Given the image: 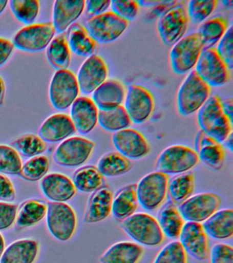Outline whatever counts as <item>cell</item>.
I'll list each match as a JSON object with an SVG mask.
<instances>
[{"label": "cell", "instance_id": "1", "mask_svg": "<svg viewBox=\"0 0 233 263\" xmlns=\"http://www.w3.org/2000/svg\"><path fill=\"white\" fill-rule=\"evenodd\" d=\"M222 98L210 96L198 110L197 120L200 129L222 143L232 133V123L224 114Z\"/></svg>", "mask_w": 233, "mask_h": 263}, {"label": "cell", "instance_id": "2", "mask_svg": "<svg viewBox=\"0 0 233 263\" xmlns=\"http://www.w3.org/2000/svg\"><path fill=\"white\" fill-rule=\"evenodd\" d=\"M120 228L141 246L155 248L164 240V234L156 218L146 213H135L124 219Z\"/></svg>", "mask_w": 233, "mask_h": 263}, {"label": "cell", "instance_id": "3", "mask_svg": "<svg viewBox=\"0 0 233 263\" xmlns=\"http://www.w3.org/2000/svg\"><path fill=\"white\" fill-rule=\"evenodd\" d=\"M210 96V87L192 70L180 86L177 108L180 114L187 117L197 112Z\"/></svg>", "mask_w": 233, "mask_h": 263}, {"label": "cell", "instance_id": "4", "mask_svg": "<svg viewBox=\"0 0 233 263\" xmlns=\"http://www.w3.org/2000/svg\"><path fill=\"white\" fill-rule=\"evenodd\" d=\"M189 22L184 2H176L159 16L157 30L161 41L167 46H173L184 36Z\"/></svg>", "mask_w": 233, "mask_h": 263}, {"label": "cell", "instance_id": "5", "mask_svg": "<svg viewBox=\"0 0 233 263\" xmlns=\"http://www.w3.org/2000/svg\"><path fill=\"white\" fill-rule=\"evenodd\" d=\"M203 43L198 32L186 35L172 47L170 59L175 73L183 75L196 67L200 53L203 50Z\"/></svg>", "mask_w": 233, "mask_h": 263}, {"label": "cell", "instance_id": "6", "mask_svg": "<svg viewBox=\"0 0 233 263\" xmlns=\"http://www.w3.org/2000/svg\"><path fill=\"white\" fill-rule=\"evenodd\" d=\"M195 150L188 146L173 145L163 149L157 158L158 172L167 175H179L190 172L199 163Z\"/></svg>", "mask_w": 233, "mask_h": 263}, {"label": "cell", "instance_id": "7", "mask_svg": "<svg viewBox=\"0 0 233 263\" xmlns=\"http://www.w3.org/2000/svg\"><path fill=\"white\" fill-rule=\"evenodd\" d=\"M168 181V176L158 171L143 177L136 184L139 204L149 211L160 208L167 197Z\"/></svg>", "mask_w": 233, "mask_h": 263}, {"label": "cell", "instance_id": "8", "mask_svg": "<svg viewBox=\"0 0 233 263\" xmlns=\"http://www.w3.org/2000/svg\"><path fill=\"white\" fill-rule=\"evenodd\" d=\"M49 231L60 241L66 242L74 235L77 225L76 213L70 205L49 202L46 214Z\"/></svg>", "mask_w": 233, "mask_h": 263}, {"label": "cell", "instance_id": "9", "mask_svg": "<svg viewBox=\"0 0 233 263\" xmlns=\"http://www.w3.org/2000/svg\"><path fill=\"white\" fill-rule=\"evenodd\" d=\"M95 144L87 138L71 137L64 140L57 147L54 160L58 165L65 167H76L89 160Z\"/></svg>", "mask_w": 233, "mask_h": 263}, {"label": "cell", "instance_id": "10", "mask_svg": "<svg viewBox=\"0 0 233 263\" xmlns=\"http://www.w3.org/2000/svg\"><path fill=\"white\" fill-rule=\"evenodd\" d=\"M129 26V22L122 20L112 11L88 18L86 29L97 43H110L117 40Z\"/></svg>", "mask_w": 233, "mask_h": 263}, {"label": "cell", "instance_id": "11", "mask_svg": "<svg viewBox=\"0 0 233 263\" xmlns=\"http://www.w3.org/2000/svg\"><path fill=\"white\" fill-rule=\"evenodd\" d=\"M195 71L210 87H221L230 79V70L215 47L202 51Z\"/></svg>", "mask_w": 233, "mask_h": 263}, {"label": "cell", "instance_id": "12", "mask_svg": "<svg viewBox=\"0 0 233 263\" xmlns=\"http://www.w3.org/2000/svg\"><path fill=\"white\" fill-rule=\"evenodd\" d=\"M76 76L70 70H58L53 76L50 86V99L52 106L59 110L71 106L79 96Z\"/></svg>", "mask_w": 233, "mask_h": 263}, {"label": "cell", "instance_id": "13", "mask_svg": "<svg viewBox=\"0 0 233 263\" xmlns=\"http://www.w3.org/2000/svg\"><path fill=\"white\" fill-rule=\"evenodd\" d=\"M55 34L56 30L52 22L31 24L15 34L13 43L20 50L36 52L47 48Z\"/></svg>", "mask_w": 233, "mask_h": 263}, {"label": "cell", "instance_id": "14", "mask_svg": "<svg viewBox=\"0 0 233 263\" xmlns=\"http://www.w3.org/2000/svg\"><path fill=\"white\" fill-rule=\"evenodd\" d=\"M222 199L214 193L192 195L178 206L185 221L202 223L219 211Z\"/></svg>", "mask_w": 233, "mask_h": 263}, {"label": "cell", "instance_id": "15", "mask_svg": "<svg viewBox=\"0 0 233 263\" xmlns=\"http://www.w3.org/2000/svg\"><path fill=\"white\" fill-rule=\"evenodd\" d=\"M123 106L132 122L142 124L148 121L153 114L154 98L144 86L132 84L126 92Z\"/></svg>", "mask_w": 233, "mask_h": 263}, {"label": "cell", "instance_id": "16", "mask_svg": "<svg viewBox=\"0 0 233 263\" xmlns=\"http://www.w3.org/2000/svg\"><path fill=\"white\" fill-rule=\"evenodd\" d=\"M112 143L116 152L130 160L146 157L151 151L150 144L144 135L130 127L114 133Z\"/></svg>", "mask_w": 233, "mask_h": 263}, {"label": "cell", "instance_id": "17", "mask_svg": "<svg viewBox=\"0 0 233 263\" xmlns=\"http://www.w3.org/2000/svg\"><path fill=\"white\" fill-rule=\"evenodd\" d=\"M179 239L186 254L192 258L200 261L209 258L208 236L202 223L187 221L184 224Z\"/></svg>", "mask_w": 233, "mask_h": 263}, {"label": "cell", "instance_id": "18", "mask_svg": "<svg viewBox=\"0 0 233 263\" xmlns=\"http://www.w3.org/2000/svg\"><path fill=\"white\" fill-rule=\"evenodd\" d=\"M108 76L107 63L99 55L87 58L79 68L77 83L83 94L90 95L101 86Z\"/></svg>", "mask_w": 233, "mask_h": 263}, {"label": "cell", "instance_id": "19", "mask_svg": "<svg viewBox=\"0 0 233 263\" xmlns=\"http://www.w3.org/2000/svg\"><path fill=\"white\" fill-rule=\"evenodd\" d=\"M195 152L200 161L214 170H220L224 165L225 150L222 143L206 135L201 129L196 136Z\"/></svg>", "mask_w": 233, "mask_h": 263}, {"label": "cell", "instance_id": "20", "mask_svg": "<svg viewBox=\"0 0 233 263\" xmlns=\"http://www.w3.org/2000/svg\"><path fill=\"white\" fill-rule=\"evenodd\" d=\"M40 186L45 196L53 202H66L77 193L72 180L58 173L47 174L40 180Z\"/></svg>", "mask_w": 233, "mask_h": 263}, {"label": "cell", "instance_id": "21", "mask_svg": "<svg viewBox=\"0 0 233 263\" xmlns=\"http://www.w3.org/2000/svg\"><path fill=\"white\" fill-rule=\"evenodd\" d=\"M99 110L93 100L79 97L71 105V119L76 131L87 135L97 126Z\"/></svg>", "mask_w": 233, "mask_h": 263}, {"label": "cell", "instance_id": "22", "mask_svg": "<svg viewBox=\"0 0 233 263\" xmlns=\"http://www.w3.org/2000/svg\"><path fill=\"white\" fill-rule=\"evenodd\" d=\"M113 197L111 189L107 186L92 193L83 217L85 223H97L108 219L112 214Z\"/></svg>", "mask_w": 233, "mask_h": 263}, {"label": "cell", "instance_id": "23", "mask_svg": "<svg viewBox=\"0 0 233 263\" xmlns=\"http://www.w3.org/2000/svg\"><path fill=\"white\" fill-rule=\"evenodd\" d=\"M76 133L71 117L65 114L49 117L39 129V137L48 143H57L68 139Z\"/></svg>", "mask_w": 233, "mask_h": 263}, {"label": "cell", "instance_id": "24", "mask_svg": "<svg viewBox=\"0 0 233 263\" xmlns=\"http://www.w3.org/2000/svg\"><path fill=\"white\" fill-rule=\"evenodd\" d=\"M84 0H58L53 8V22L56 32L65 33L84 11Z\"/></svg>", "mask_w": 233, "mask_h": 263}, {"label": "cell", "instance_id": "25", "mask_svg": "<svg viewBox=\"0 0 233 263\" xmlns=\"http://www.w3.org/2000/svg\"><path fill=\"white\" fill-rule=\"evenodd\" d=\"M124 84L116 80H107L93 92V102L99 110H108L120 106L125 98Z\"/></svg>", "mask_w": 233, "mask_h": 263}, {"label": "cell", "instance_id": "26", "mask_svg": "<svg viewBox=\"0 0 233 263\" xmlns=\"http://www.w3.org/2000/svg\"><path fill=\"white\" fill-rule=\"evenodd\" d=\"M144 248L135 242H116L99 258L101 263H139L144 255Z\"/></svg>", "mask_w": 233, "mask_h": 263}, {"label": "cell", "instance_id": "27", "mask_svg": "<svg viewBox=\"0 0 233 263\" xmlns=\"http://www.w3.org/2000/svg\"><path fill=\"white\" fill-rule=\"evenodd\" d=\"M39 245L35 240L20 239L9 245L0 257V263H34L37 258Z\"/></svg>", "mask_w": 233, "mask_h": 263}, {"label": "cell", "instance_id": "28", "mask_svg": "<svg viewBox=\"0 0 233 263\" xmlns=\"http://www.w3.org/2000/svg\"><path fill=\"white\" fill-rule=\"evenodd\" d=\"M67 39L70 50L79 57L89 58L95 55L99 47L87 29L79 24L69 27Z\"/></svg>", "mask_w": 233, "mask_h": 263}, {"label": "cell", "instance_id": "29", "mask_svg": "<svg viewBox=\"0 0 233 263\" xmlns=\"http://www.w3.org/2000/svg\"><path fill=\"white\" fill-rule=\"evenodd\" d=\"M209 237L216 240H226L233 235V210L218 211L202 224Z\"/></svg>", "mask_w": 233, "mask_h": 263}, {"label": "cell", "instance_id": "30", "mask_svg": "<svg viewBox=\"0 0 233 263\" xmlns=\"http://www.w3.org/2000/svg\"><path fill=\"white\" fill-rule=\"evenodd\" d=\"M136 188V184L126 185L113 197L112 214L118 221H123L136 213L139 205Z\"/></svg>", "mask_w": 233, "mask_h": 263}, {"label": "cell", "instance_id": "31", "mask_svg": "<svg viewBox=\"0 0 233 263\" xmlns=\"http://www.w3.org/2000/svg\"><path fill=\"white\" fill-rule=\"evenodd\" d=\"M195 187V176L193 172L176 175L169 180L167 184L168 201L179 206L193 195Z\"/></svg>", "mask_w": 233, "mask_h": 263}, {"label": "cell", "instance_id": "32", "mask_svg": "<svg viewBox=\"0 0 233 263\" xmlns=\"http://www.w3.org/2000/svg\"><path fill=\"white\" fill-rule=\"evenodd\" d=\"M157 220L164 236L171 239L179 238L185 223L178 206L170 201L161 205Z\"/></svg>", "mask_w": 233, "mask_h": 263}, {"label": "cell", "instance_id": "33", "mask_svg": "<svg viewBox=\"0 0 233 263\" xmlns=\"http://www.w3.org/2000/svg\"><path fill=\"white\" fill-rule=\"evenodd\" d=\"M73 183L75 189L83 193H93L105 186V177L95 166H84L73 174Z\"/></svg>", "mask_w": 233, "mask_h": 263}, {"label": "cell", "instance_id": "34", "mask_svg": "<svg viewBox=\"0 0 233 263\" xmlns=\"http://www.w3.org/2000/svg\"><path fill=\"white\" fill-rule=\"evenodd\" d=\"M228 28V22L222 16H213L200 24L197 32L201 37L203 49L214 47Z\"/></svg>", "mask_w": 233, "mask_h": 263}, {"label": "cell", "instance_id": "35", "mask_svg": "<svg viewBox=\"0 0 233 263\" xmlns=\"http://www.w3.org/2000/svg\"><path fill=\"white\" fill-rule=\"evenodd\" d=\"M132 166L131 160L118 152H110L99 158L97 167L104 177L114 178L128 174Z\"/></svg>", "mask_w": 233, "mask_h": 263}, {"label": "cell", "instance_id": "36", "mask_svg": "<svg viewBox=\"0 0 233 263\" xmlns=\"http://www.w3.org/2000/svg\"><path fill=\"white\" fill-rule=\"evenodd\" d=\"M48 203L39 199H29L17 210L16 224L19 228H27L39 223L46 217Z\"/></svg>", "mask_w": 233, "mask_h": 263}, {"label": "cell", "instance_id": "37", "mask_svg": "<svg viewBox=\"0 0 233 263\" xmlns=\"http://www.w3.org/2000/svg\"><path fill=\"white\" fill-rule=\"evenodd\" d=\"M47 57L56 69H67L71 63V50L65 33L58 34L51 41L47 49Z\"/></svg>", "mask_w": 233, "mask_h": 263}, {"label": "cell", "instance_id": "38", "mask_svg": "<svg viewBox=\"0 0 233 263\" xmlns=\"http://www.w3.org/2000/svg\"><path fill=\"white\" fill-rule=\"evenodd\" d=\"M98 123L100 126L108 132L116 133L128 128L132 121L122 105L108 110H99Z\"/></svg>", "mask_w": 233, "mask_h": 263}, {"label": "cell", "instance_id": "39", "mask_svg": "<svg viewBox=\"0 0 233 263\" xmlns=\"http://www.w3.org/2000/svg\"><path fill=\"white\" fill-rule=\"evenodd\" d=\"M13 148L18 153L27 158L40 156L48 149V143L39 136L26 135L16 139L13 143Z\"/></svg>", "mask_w": 233, "mask_h": 263}, {"label": "cell", "instance_id": "40", "mask_svg": "<svg viewBox=\"0 0 233 263\" xmlns=\"http://www.w3.org/2000/svg\"><path fill=\"white\" fill-rule=\"evenodd\" d=\"M50 159L46 156H37L30 158L22 165L20 176L31 182L41 180L50 170Z\"/></svg>", "mask_w": 233, "mask_h": 263}, {"label": "cell", "instance_id": "41", "mask_svg": "<svg viewBox=\"0 0 233 263\" xmlns=\"http://www.w3.org/2000/svg\"><path fill=\"white\" fill-rule=\"evenodd\" d=\"M9 4L14 15L24 24H32L39 13L40 4L37 0H11Z\"/></svg>", "mask_w": 233, "mask_h": 263}, {"label": "cell", "instance_id": "42", "mask_svg": "<svg viewBox=\"0 0 233 263\" xmlns=\"http://www.w3.org/2000/svg\"><path fill=\"white\" fill-rule=\"evenodd\" d=\"M22 165V158L15 148L0 145V174H19Z\"/></svg>", "mask_w": 233, "mask_h": 263}, {"label": "cell", "instance_id": "43", "mask_svg": "<svg viewBox=\"0 0 233 263\" xmlns=\"http://www.w3.org/2000/svg\"><path fill=\"white\" fill-rule=\"evenodd\" d=\"M153 263H188V255L179 240H173L159 250Z\"/></svg>", "mask_w": 233, "mask_h": 263}, {"label": "cell", "instance_id": "44", "mask_svg": "<svg viewBox=\"0 0 233 263\" xmlns=\"http://www.w3.org/2000/svg\"><path fill=\"white\" fill-rule=\"evenodd\" d=\"M217 5L216 0H191L187 8L189 20L195 24H202L213 13Z\"/></svg>", "mask_w": 233, "mask_h": 263}, {"label": "cell", "instance_id": "45", "mask_svg": "<svg viewBox=\"0 0 233 263\" xmlns=\"http://www.w3.org/2000/svg\"><path fill=\"white\" fill-rule=\"evenodd\" d=\"M139 2L134 0L122 1V0H114L110 3L112 12L122 20L130 22V21L136 20L140 11Z\"/></svg>", "mask_w": 233, "mask_h": 263}, {"label": "cell", "instance_id": "46", "mask_svg": "<svg viewBox=\"0 0 233 263\" xmlns=\"http://www.w3.org/2000/svg\"><path fill=\"white\" fill-rule=\"evenodd\" d=\"M216 50L229 69L233 67V30L232 26L228 27L224 36L219 41Z\"/></svg>", "mask_w": 233, "mask_h": 263}, {"label": "cell", "instance_id": "47", "mask_svg": "<svg viewBox=\"0 0 233 263\" xmlns=\"http://www.w3.org/2000/svg\"><path fill=\"white\" fill-rule=\"evenodd\" d=\"M18 207L14 203L0 201V230L13 226L17 217Z\"/></svg>", "mask_w": 233, "mask_h": 263}, {"label": "cell", "instance_id": "48", "mask_svg": "<svg viewBox=\"0 0 233 263\" xmlns=\"http://www.w3.org/2000/svg\"><path fill=\"white\" fill-rule=\"evenodd\" d=\"M209 257L211 263H233L232 247L226 243L215 244Z\"/></svg>", "mask_w": 233, "mask_h": 263}, {"label": "cell", "instance_id": "49", "mask_svg": "<svg viewBox=\"0 0 233 263\" xmlns=\"http://www.w3.org/2000/svg\"><path fill=\"white\" fill-rule=\"evenodd\" d=\"M110 0H88L85 2V14L88 18L99 15L107 12L110 7Z\"/></svg>", "mask_w": 233, "mask_h": 263}, {"label": "cell", "instance_id": "50", "mask_svg": "<svg viewBox=\"0 0 233 263\" xmlns=\"http://www.w3.org/2000/svg\"><path fill=\"white\" fill-rule=\"evenodd\" d=\"M15 198L16 192L13 183L5 175L0 174V201L10 203Z\"/></svg>", "mask_w": 233, "mask_h": 263}, {"label": "cell", "instance_id": "51", "mask_svg": "<svg viewBox=\"0 0 233 263\" xmlns=\"http://www.w3.org/2000/svg\"><path fill=\"white\" fill-rule=\"evenodd\" d=\"M13 43L7 39L0 37V67L7 63L14 51Z\"/></svg>", "mask_w": 233, "mask_h": 263}, {"label": "cell", "instance_id": "52", "mask_svg": "<svg viewBox=\"0 0 233 263\" xmlns=\"http://www.w3.org/2000/svg\"><path fill=\"white\" fill-rule=\"evenodd\" d=\"M222 106L224 114L228 117L229 120L232 123L233 117V101L232 98L225 99L222 100Z\"/></svg>", "mask_w": 233, "mask_h": 263}, {"label": "cell", "instance_id": "53", "mask_svg": "<svg viewBox=\"0 0 233 263\" xmlns=\"http://www.w3.org/2000/svg\"><path fill=\"white\" fill-rule=\"evenodd\" d=\"M6 87L5 82L0 76V105H3L5 101Z\"/></svg>", "mask_w": 233, "mask_h": 263}, {"label": "cell", "instance_id": "54", "mask_svg": "<svg viewBox=\"0 0 233 263\" xmlns=\"http://www.w3.org/2000/svg\"><path fill=\"white\" fill-rule=\"evenodd\" d=\"M224 147L227 148V149L230 150V152H232L233 150V141H232V133L228 136L226 140L222 143Z\"/></svg>", "mask_w": 233, "mask_h": 263}, {"label": "cell", "instance_id": "55", "mask_svg": "<svg viewBox=\"0 0 233 263\" xmlns=\"http://www.w3.org/2000/svg\"><path fill=\"white\" fill-rule=\"evenodd\" d=\"M5 250V238H4L3 236L2 235V234L0 233V257H1L2 254H3L4 251Z\"/></svg>", "mask_w": 233, "mask_h": 263}, {"label": "cell", "instance_id": "56", "mask_svg": "<svg viewBox=\"0 0 233 263\" xmlns=\"http://www.w3.org/2000/svg\"><path fill=\"white\" fill-rule=\"evenodd\" d=\"M9 2L7 0H0V14L3 13L4 10L7 8Z\"/></svg>", "mask_w": 233, "mask_h": 263}, {"label": "cell", "instance_id": "57", "mask_svg": "<svg viewBox=\"0 0 233 263\" xmlns=\"http://www.w3.org/2000/svg\"><path fill=\"white\" fill-rule=\"evenodd\" d=\"M222 3L224 4L226 7L232 8L233 5V1L232 0H228V1H223Z\"/></svg>", "mask_w": 233, "mask_h": 263}]
</instances>
